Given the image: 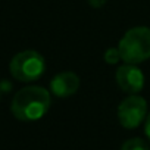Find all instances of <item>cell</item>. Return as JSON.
I'll use <instances>...</instances> for the list:
<instances>
[{
  "label": "cell",
  "instance_id": "obj_3",
  "mask_svg": "<svg viewBox=\"0 0 150 150\" xmlns=\"http://www.w3.org/2000/svg\"><path fill=\"white\" fill-rule=\"evenodd\" d=\"M11 75L21 83L37 81L46 71L44 57L35 50H24L16 53L9 63Z\"/></svg>",
  "mask_w": 150,
  "mask_h": 150
},
{
  "label": "cell",
  "instance_id": "obj_1",
  "mask_svg": "<svg viewBox=\"0 0 150 150\" xmlns=\"http://www.w3.org/2000/svg\"><path fill=\"white\" fill-rule=\"evenodd\" d=\"M50 93L40 86H27L12 99L11 112L18 121L33 122L41 119L50 109Z\"/></svg>",
  "mask_w": 150,
  "mask_h": 150
},
{
  "label": "cell",
  "instance_id": "obj_11",
  "mask_svg": "<svg viewBox=\"0 0 150 150\" xmlns=\"http://www.w3.org/2000/svg\"><path fill=\"white\" fill-rule=\"evenodd\" d=\"M0 96H2V88H0Z\"/></svg>",
  "mask_w": 150,
  "mask_h": 150
},
{
  "label": "cell",
  "instance_id": "obj_6",
  "mask_svg": "<svg viewBox=\"0 0 150 150\" xmlns=\"http://www.w3.org/2000/svg\"><path fill=\"white\" fill-rule=\"evenodd\" d=\"M80 77L72 71H63L56 74L50 81V93L54 97L66 99L74 96L80 88Z\"/></svg>",
  "mask_w": 150,
  "mask_h": 150
},
{
  "label": "cell",
  "instance_id": "obj_10",
  "mask_svg": "<svg viewBox=\"0 0 150 150\" xmlns=\"http://www.w3.org/2000/svg\"><path fill=\"white\" fill-rule=\"evenodd\" d=\"M144 132H146V137H147V140L150 141V112L147 113V118H146V124H144Z\"/></svg>",
  "mask_w": 150,
  "mask_h": 150
},
{
  "label": "cell",
  "instance_id": "obj_5",
  "mask_svg": "<svg viewBox=\"0 0 150 150\" xmlns=\"http://www.w3.org/2000/svg\"><path fill=\"white\" fill-rule=\"evenodd\" d=\"M115 81L118 87L128 94H138L144 88V74L137 65L124 63L116 69Z\"/></svg>",
  "mask_w": 150,
  "mask_h": 150
},
{
  "label": "cell",
  "instance_id": "obj_9",
  "mask_svg": "<svg viewBox=\"0 0 150 150\" xmlns=\"http://www.w3.org/2000/svg\"><path fill=\"white\" fill-rule=\"evenodd\" d=\"M87 2H88V5H90L91 8L99 9V8H102V6H105V5H106L108 0H87Z\"/></svg>",
  "mask_w": 150,
  "mask_h": 150
},
{
  "label": "cell",
  "instance_id": "obj_2",
  "mask_svg": "<svg viewBox=\"0 0 150 150\" xmlns=\"http://www.w3.org/2000/svg\"><path fill=\"white\" fill-rule=\"evenodd\" d=\"M121 59L129 65H138L150 59V28L134 27L128 30L118 44Z\"/></svg>",
  "mask_w": 150,
  "mask_h": 150
},
{
  "label": "cell",
  "instance_id": "obj_7",
  "mask_svg": "<svg viewBox=\"0 0 150 150\" xmlns=\"http://www.w3.org/2000/svg\"><path fill=\"white\" fill-rule=\"evenodd\" d=\"M121 150H150V146L146 140L140 137H132L122 143Z\"/></svg>",
  "mask_w": 150,
  "mask_h": 150
},
{
  "label": "cell",
  "instance_id": "obj_4",
  "mask_svg": "<svg viewBox=\"0 0 150 150\" xmlns=\"http://www.w3.org/2000/svg\"><path fill=\"white\" fill-rule=\"evenodd\" d=\"M147 118V102L138 94L127 96L118 106L119 124L127 129L137 128Z\"/></svg>",
  "mask_w": 150,
  "mask_h": 150
},
{
  "label": "cell",
  "instance_id": "obj_8",
  "mask_svg": "<svg viewBox=\"0 0 150 150\" xmlns=\"http://www.w3.org/2000/svg\"><path fill=\"white\" fill-rule=\"evenodd\" d=\"M103 59H105V62H106L108 65H116L119 60H122L118 47H109V49L105 52Z\"/></svg>",
  "mask_w": 150,
  "mask_h": 150
}]
</instances>
